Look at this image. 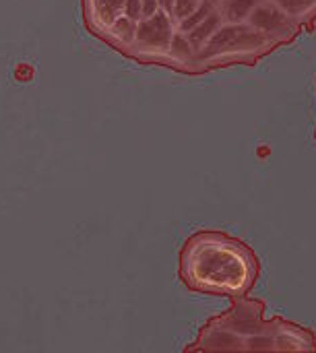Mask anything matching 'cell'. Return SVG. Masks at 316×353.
Returning <instances> with one entry per match:
<instances>
[{
    "instance_id": "cell-7",
    "label": "cell",
    "mask_w": 316,
    "mask_h": 353,
    "mask_svg": "<svg viewBox=\"0 0 316 353\" xmlns=\"http://www.w3.org/2000/svg\"><path fill=\"white\" fill-rule=\"evenodd\" d=\"M168 54L174 58V60H180V62H192L197 58V52L192 50L188 37L180 31H176L172 35V41L168 46Z\"/></svg>"
},
{
    "instance_id": "cell-8",
    "label": "cell",
    "mask_w": 316,
    "mask_h": 353,
    "mask_svg": "<svg viewBox=\"0 0 316 353\" xmlns=\"http://www.w3.org/2000/svg\"><path fill=\"white\" fill-rule=\"evenodd\" d=\"M215 8V2L213 0H203L201 2V6L192 12V14H188L186 19H182V21H178L176 23V31H180V33H188L190 29H195L211 10Z\"/></svg>"
},
{
    "instance_id": "cell-1",
    "label": "cell",
    "mask_w": 316,
    "mask_h": 353,
    "mask_svg": "<svg viewBox=\"0 0 316 353\" xmlns=\"http://www.w3.org/2000/svg\"><path fill=\"white\" fill-rule=\"evenodd\" d=\"M192 275L201 290L240 294L257 277L248 259L234 244L209 242L203 244L192 259Z\"/></svg>"
},
{
    "instance_id": "cell-10",
    "label": "cell",
    "mask_w": 316,
    "mask_h": 353,
    "mask_svg": "<svg viewBox=\"0 0 316 353\" xmlns=\"http://www.w3.org/2000/svg\"><path fill=\"white\" fill-rule=\"evenodd\" d=\"M201 2L203 0H174V4H172V19H174V23H178V21H182V19H186L188 14H192L199 6H201Z\"/></svg>"
},
{
    "instance_id": "cell-11",
    "label": "cell",
    "mask_w": 316,
    "mask_h": 353,
    "mask_svg": "<svg viewBox=\"0 0 316 353\" xmlns=\"http://www.w3.org/2000/svg\"><path fill=\"white\" fill-rule=\"evenodd\" d=\"M124 2L126 0H101V17L106 19V23H112L118 17Z\"/></svg>"
},
{
    "instance_id": "cell-12",
    "label": "cell",
    "mask_w": 316,
    "mask_h": 353,
    "mask_svg": "<svg viewBox=\"0 0 316 353\" xmlns=\"http://www.w3.org/2000/svg\"><path fill=\"white\" fill-rule=\"evenodd\" d=\"M122 14H126L132 21H141V0H126L122 6Z\"/></svg>"
},
{
    "instance_id": "cell-5",
    "label": "cell",
    "mask_w": 316,
    "mask_h": 353,
    "mask_svg": "<svg viewBox=\"0 0 316 353\" xmlns=\"http://www.w3.org/2000/svg\"><path fill=\"white\" fill-rule=\"evenodd\" d=\"M221 14L217 12V8H213L195 29H190L188 33H184L186 37H188V41H190V46H192V50L199 54V50L209 41V37L221 27Z\"/></svg>"
},
{
    "instance_id": "cell-14",
    "label": "cell",
    "mask_w": 316,
    "mask_h": 353,
    "mask_svg": "<svg viewBox=\"0 0 316 353\" xmlns=\"http://www.w3.org/2000/svg\"><path fill=\"white\" fill-rule=\"evenodd\" d=\"M172 4H174V0H159V6L168 12H172Z\"/></svg>"
},
{
    "instance_id": "cell-2",
    "label": "cell",
    "mask_w": 316,
    "mask_h": 353,
    "mask_svg": "<svg viewBox=\"0 0 316 353\" xmlns=\"http://www.w3.org/2000/svg\"><path fill=\"white\" fill-rule=\"evenodd\" d=\"M253 29L269 35L275 43H290L300 35V27L284 12L275 0H259L246 21Z\"/></svg>"
},
{
    "instance_id": "cell-4",
    "label": "cell",
    "mask_w": 316,
    "mask_h": 353,
    "mask_svg": "<svg viewBox=\"0 0 316 353\" xmlns=\"http://www.w3.org/2000/svg\"><path fill=\"white\" fill-rule=\"evenodd\" d=\"M284 12L300 27H313L316 21V0H275Z\"/></svg>"
},
{
    "instance_id": "cell-9",
    "label": "cell",
    "mask_w": 316,
    "mask_h": 353,
    "mask_svg": "<svg viewBox=\"0 0 316 353\" xmlns=\"http://www.w3.org/2000/svg\"><path fill=\"white\" fill-rule=\"evenodd\" d=\"M112 33H114L118 39L130 43V41H135V35H137V21L128 19L126 14H118V17L112 21Z\"/></svg>"
},
{
    "instance_id": "cell-3",
    "label": "cell",
    "mask_w": 316,
    "mask_h": 353,
    "mask_svg": "<svg viewBox=\"0 0 316 353\" xmlns=\"http://www.w3.org/2000/svg\"><path fill=\"white\" fill-rule=\"evenodd\" d=\"M174 33H176V23H174L172 14L164 8H159L155 14L141 19L137 23L135 41L145 50H168Z\"/></svg>"
},
{
    "instance_id": "cell-13",
    "label": "cell",
    "mask_w": 316,
    "mask_h": 353,
    "mask_svg": "<svg viewBox=\"0 0 316 353\" xmlns=\"http://www.w3.org/2000/svg\"><path fill=\"white\" fill-rule=\"evenodd\" d=\"M159 0H141V19H147L159 10Z\"/></svg>"
},
{
    "instance_id": "cell-6",
    "label": "cell",
    "mask_w": 316,
    "mask_h": 353,
    "mask_svg": "<svg viewBox=\"0 0 316 353\" xmlns=\"http://www.w3.org/2000/svg\"><path fill=\"white\" fill-rule=\"evenodd\" d=\"M259 0H217L215 8L224 23H246Z\"/></svg>"
}]
</instances>
